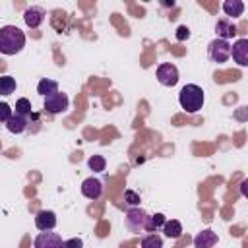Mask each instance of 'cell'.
Instances as JSON below:
<instances>
[{
  "instance_id": "20",
  "label": "cell",
  "mask_w": 248,
  "mask_h": 248,
  "mask_svg": "<svg viewBox=\"0 0 248 248\" xmlns=\"http://www.w3.org/2000/svg\"><path fill=\"white\" fill-rule=\"evenodd\" d=\"M16 91V79L12 76H0V95H12Z\"/></svg>"
},
{
  "instance_id": "13",
  "label": "cell",
  "mask_w": 248,
  "mask_h": 248,
  "mask_svg": "<svg viewBox=\"0 0 248 248\" xmlns=\"http://www.w3.org/2000/svg\"><path fill=\"white\" fill-rule=\"evenodd\" d=\"M217 240V232H213L211 229H203L194 236V248H213Z\"/></svg>"
},
{
  "instance_id": "19",
  "label": "cell",
  "mask_w": 248,
  "mask_h": 248,
  "mask_svg": "<svg viewBox=\"0 0 248 248\" xmlns=\"http://www.w3.org/2000/svg\"><path fill=\"white\" fill-rule=\"evenodd\" d=\"M140 248H163V238L157 232H151V234L141 238Z\"/></svg>"
},
{
  "instance_id": "15",
  "label": "cell",
  "mask_w": 248,
  "mask_h": 248,
  "mask_svg": "<svg viewBox=\"0 0 248 248\" xmlns=\"http://www.w3.org/2000/svg\"><path fill=\"white\" fill-rule=\"evenodd\" d=\"M223 12L229 16V17H238V16H242V12H244V4L240 2V0H227V2H223ZM227 17V19H229Z\"/></svg>"
},
{
  "instance_id": "12",
  "label": "cell",
  "mask_w": 248,
  "mask_h": 248,
  "mask_svg": "<svg viewBox=\"0 0 248 248\" xmlns=\"http://www.w3.org/2000/svg\"><path fill=\"white\" fill-rule=\"evenodd\" d=\"M215 33H217V39L229 41V39H232V37L236 35V25H234L231 19L221 17V19H217V23H215Z\"/></svg>"
},
{
  "instance_id": "5",
  "label": "cell",
  "mask_w": 248,
  "mask_h": 248,
  "mask_svg": "<svg viewBox=\"0 0 248 248\" xmlns=\"http://www.w3.org/2000/svg\"><path fill=\"white\" fill-rule=\"evenodd\" d=\"M68 105H70V99H68V95L62 93V91H56V93L45 97V110L50 112V114L66 112V110H68Z\"/></svg>"
},
{
  "instance_id": "18",
  "label": "cell",
  "mask_w": 248,
  "mask_h": 248,
  "mask_svg": "<svg viewBox=\"0 0 248 248\" xmlns=\"http://www.w3.org/2000/svg\"><path fill=\"white\" fill-rule=\"evenodd\" d=\"M165 221H167V217L163 215V213H155V215H149L147 217V225H145V231H149V232H157L163 225H165Z\"/></svg>"
},
{
  "instance_id": "24",
  "label": "cell",
  "mask_w": 248,
  "mask_h": 248,
  "mask_svg": "<svg viewBox=\"0 0 248 248\" xmlns=\"http://www.w3.org/2000/svg\"><path fill=\"white\" fill-rule=\"evenodd\" d=\"M12 114V107L8 103H0V122H8Z\"/></svg>"
},
{
  "instance_id": "17",
  "label": "cell",
  "mask_w": 248,
  "mask_h": 248,
  "mask_svg": "<svg viewBox=\"0 0 248 248\" xmlns=\"http://www.w3.org/2000/svg\"><path fill=\"white\" fill-rule=\"evenodd\" d=\"M161 229H163V232H165L169 238H180V236H182V225H180V221H176V219H170V221L167 219Z\"/></svg>"
},
{
  "instance_id": "9",
  "label": "cell",
  "mask_w": 248,
  "mask_h": 248,
  "mask_svg": "<svg viewBox=\"0 0 248 248\" xmlns=\"http://www.w3.org/2000/svg\"><path fill=\"white\" fill-rule=\"evenodd\" d=\"M231 56L238 66H248V39H238L231 45Z\"/></svg>"
},
{
  "instance_id": "26",
  "label": "cell",
  "mask_w": 248,
  "mask_h": 248,
  "mask_svg": "<svg viewBox=\"0 0 248 248\" xmlns=\"http://www.w3.org/2000/svg\"><path fill=\"white\" fill-rule=\"evenodd\" d=\"M190 37V29L186 27V25H180L178 29H176V39L178 41H184V39H188Z\"/></svg>"
},
{
  "instance_id": "21",
  "label": "cell",
  "mask_w": 248,
  "mask_h": 248,
  "mask_svg": "<svg viewBox=\"0 0 248 248\" xmlns=\"http://www.w3.org/2000/svg\"><path fill=\"white\" fill-rule=\"evenodd\" d=\"M87 167H89L93 172H101V170H105L107 161H105V157H103V155H93V157H89Z\"/></svg>"
},
{
  "instance_id": "22",
  "label": "cell",
  "mask_w": 248,
  "mask_h": 248,
  "mask_svg": "<svg viewBox=\"0 0 248 248\" xmlns=\"http://www.w3.org/2000/svg\"><path fill=\"white\" fill-rule=\"evenodd\" d=\"M16 112L17 114H23V116H29L31 114V103H29V99H25V97L17 99L16 101Z\"/></svg>"
},
{
  "instance_id": "7",
  "label": "cell",
  "mask_w": 248,
  "mask_h": 248,
  "mask_svg": "<svg viewBox=\"0 0 248 248\" xmlns=\"http://www.w3.org/2000/svg\"><path fill=\"white\" fill-rule=\"evenodd\" d=\"M33 248H64V240L58 232H50V231H43L35 236L33 240Z\"/></svg>"
},
{
  "instance_id": "16",
  "label": "cell",
  "mask_w": 248,
  "mask_h": 248,
  "mask_svg": "<svg viewBox=\"0 0 248 248\" xmlns=\"http://www.w3.org/2000/svg\"><path fill=\"white\" fill-rule=\"evenodd\" d=\"M56 91H58V81H56V79L43 78V79L39 81V85H37V93L43 95V97H48V95H52V93H56Z\"/></svg>"
},
{
  "instance_id": "3",
  "label": "cell",
  "mask_w": 248,
  "mask_h": 248,
  "mask_svg": "<svg viewBox=\"0 0 248 248\" xmlns=\"http://www.w3.org/2000/svg\"><path fill=\"white\" fill-rule=\"evenodd\" d=\"M207 56L215 64L227 62L231 58V43L229 41H223V39H213L207 45Z\"/></svg>"
},
{
  "instance_id": "10",
  "label": "cell",
  "mask_w": 248,
  "mask_h": 248,
  "mask_svg": "<svg viewBox=\"0 0 248 248\" xmlns=\"http://www.w3.org/2000/svg\"><path fill=\"white\" fill-rule=\"evenodd\" d=\"M35 227L43 232V231H52L56 227V213L50 209H43L37 213L35 217Z\"/></svg>"
},
{
  "instance_id": "8",
  "label": "cell",
  "mask_w": 248,
  "mask_h": 248,
  "mask_svg": "<svg viewBox=\"0 0 248 248\" xmlns=\"http://www.w3.org/2000/svg\"><path fill=\"white\" fill-rule=\"evenodd\" d=\"M81 194L87 198V200H99L103 196V182L99 178H85L81 182Z\"/></svg>"
},
{
  "instance_id": "1",
  "label": "cell",
  "mask_w": 248,
  "mask_h": 248,
  "mask_svg": "<svg viewBox=\"0 0 248 248\" xmlns=\"http://www.w3.org/2000/svg\"><path fill=\"white\" fill-rule=\"evenodd\" d=\"M25 46V33L16 25L0 27V52L2 54H17Z\"/></svg>"
},
{
  "instance_id": "27",
  "label": "cell",
  "mask_w": 248,
  "mask_h": 248,
  "mask_svg": "<svg viewBox=\"0 0 248 248\" xmlns=\"http://www.w3.org/2000/svg\"><path fill=\"white\" fill-rule=\"evenodd\" d=\"M240 186H242V194L246 196V186H248V182H246V180H242V184H240Z\"/></svg>"
},
{
  "instance_id": "2",
  "label": "cell",
  "mask_w": 248,
  "mask_h": 248,
  "mask_svg": "<svg viewBox=\"0 0 248 248\" xmlns=\"http://www.w3.org/2000/svg\"><path fill=\"white\" fill-rule=\"evenodd\" d=\"M178 103L186 112H198L203 107V89L196 83H186L178 93Z\"/></svg>"
},
{
  "instance_id": "14",
  "label": "cell",
  "mask_w": 248,
  "mask_h": 248,
  "mask_svg": "<svg viewBox=\"0 0 248 248\" xmlns=\"http://www.w3.org/2000/svg\"><path fill=\"white\" fill-rule=\"evenodd\" d=\"M27 116H23V114H12L10 116V120L6 122V128H8V132H12V134H21V132H25V128H27Z\"/></svg>"
},
{
  "instance_id": "25",
  "label": "cell",
  "mask_w": 248,
  "mask_h": 248,
  "mask_svg": "<svg viewBox=\"0 0 248 248\" xmlns=\"http://www.w3.org/2000/svg\"><path fill=\"white\" fill-rule=\"evenodd\" d=\"M64 248H83V242H81V238L74 236L70 240H64Z\"/></svg>"
},
{
  "instance_id": "4",
  "label": "cell",
  "mask_w": 248,
  "mask_h": 248,
  "mask_svg": "<svg viewBox=\"0 0 248 248\" xmlns=\"http://www.w3.org/2000/svg\"><path fill=\"white\" fill-rule=\"evenodd\" d=\"M147 217H149L147 211H143L141 207H130L124 217V225L130 232H141V231H145Z\"/></svg>"
},
{
  "instance_id": "23",
  "label": "cell",
  "mask_w": 248,
  "mask_h": 248,
  "mask_svg": "<svg viewBox=\"0 0 248 248\" xmlns=\"http://www.w3.org/2000/svg\"><path fill=\"white\" fill-rule=\"evenodd\" d=\"M124 202L130 205V207H136L140 203V194H136L134 190H126L124 192Z\"/></svg>"
},
{
  "instance_id": "6",
  "label": "cell",
  "mask_w": 248,
  "mask_h": 248,
  "mask_svg": "<svg viewBox=\"0 0 248 248\" xmlns=\"http://www.w3.org/2000/svg\"><path fill=\"white\" fill-rule=\"evenodd\" d=\"M157 81L165 87H172L178 83V68L170 62H163L157 66Z\"/></svg>"
},
{
  "instance_id": "11",
  "label": "cell",
  "mask_w": 248,
  "mask_h": 248,
  "mask_svg": "<svg viewBox=\"0 0 248 248\" xmlns=\"http://www.w3.org/2000/svg\"><path fill=\"white\" fill-rule=\"evenodd\" d=\"M23 21H25V25L31 27V29L39 27V25L45 21V10H43L41 6H31V8H27L25 14H23Z\"/></svg>"
}]
</instances>
